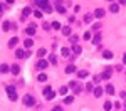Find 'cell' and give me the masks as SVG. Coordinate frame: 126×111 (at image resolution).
<instances>
[{"label": "cell", "mask_w": 126, "mask_h": 111, "mask_svg": "<svg viewBox=\"0 0 126 111\" xmlns=\"http://www.w3.org/2000/svg\"><path fill=\"white\" fill-rule=\"evenodd\" d=\"M54 96H56V92L50 89V86H45V89H44V98H45V99H54Z\"/></svg>", "instance_id": "1"}, {"label": "cell", "mask_w": 126, "mask_h": 111, "mask_svg": "<svg viewBox=\"0 0 126 111\" xmlns=\"http://www.w3.org/2000/svg\"><path fill=\"white\" fill-rule=\"evenodd\" d=\"M111 108H113V103H111V101H106V103H104V109H106V111H111Z\"/></svg>", "instance_id": "25"}, {"label": "cell", "mask_w": 126, "mask_h": 111, "mask_svg": "<svg viewBox=\"0 0 126 111\" xmlns=\"http://www.w3.org/2000/svg\"><path fill=\"white\" fill-rule=\"evenodd\" d=\"M72 101H74V98H72V96H67V98L64 99V103H66V104H71Z\"/></svg>", "instance_id": "31"}, {"label": "cell", "mask_w": 126, "mask_h": 111, "mask_svg": "<svg viewBox=\"0 0 126 111\" xmlns=\"http://www.w3.org/2000/svg\"><path fill=\"white\" fill-rule=\"evenodd\" d=\"M101 94H103V88H101V86H98V88H94V96H98V98H99Z\"/></svg>", "instance_id": "14"}, {"label": "cell", "mask_w": 126, "mask_h": 111, "mask_svg": "<svg viewBox=\"0 0 126 111\" xmlns=\"http://www.w3.org/2000/svg\"><path fill=\"white\" fill-rule=\"evenodd\" d=\"M15 2V0H7V4H14Z\"/></svg>", "instance_id": "43"}, {"label": "cell", "mask_w": 126, "mask_h": 111, "mask_svg": "<svg viewBox=\"0 0 126 111\" xmlns=\"http://www.w3.org/2000/svg\"><path fill=\"white\" fill-rule=\"evenodd\" d=\"M61 54H62V56H64V57H67V56H69V54H71V51H69V49H67V47H62V49H61Z\"/></svg>", "instance_id": "22"}, {"label": "cell", "mask_w": 126, "mask_h": 111, "mask_svg": "<svg viewBox=\"0 0 126 111\" xmlns=\"http://www.w3.org/2000/svg\"><path fill=\"white\" fill-rule=\"evenodd\" d=\"M37 56L44 57V56H45V49H44V47H42V49H39V51H37Z\"/></svg>", "instance_id": "32"}, {"label": "cell", "mask_w": 126, "mask_h": 111, "mask_svg": "<svg viewBox=\"0 0 126 111\" xmlns=\"http://www.w3.org/2000/svg\"><path fill=\"white\" fill-rule=\"evenodd\" d=\"M17 42H19V39H17V37H12V39L9 41V47H15Z\"/></svg>", "instance_id": "11"}, {"label": "cell", "mask_w": 126, "mask_h": 111, "mask_svg": "<svg viewBox=\"0 0 126 111\" xmlns=\"http://www.w3.org/2000/svg\"><path fill=\"white\" fill-rule=\"evenodd\" d=\"M111 74H113V69H111V67H106L104 72L101 74V79H109V78H111Z\"/></svg>", "instance_id": "4"}, {"label": "cell", "mask_w": 126, "mask_h": 111, "mask_svg": "<svg viewBox=\"0 0 126 111\" xmlns=\"http://www.w3.org/2000/svg\"><path fill=\"white\" fill-rule=\"evenodd\" d=\"M103 57H104V59H113V52L104 51V52H103Z\"/></svg>", "instance_id": "15"}, {"label": "cell", "mask_w": 126, "mask_h": 111, "mask_svg": "<svg viewBox=\"0 0 126 111\" xmlns=\"http://www.w3.org/2000/svg\"><path fill=\"white\" fill-rule=\"evenodd\" d=\"M99 41H101V37H99V35H96V37H94V44H99Z\"/></svg>", "instance_id": "39"}, {"label": "cell", "mask_w": 126, "mask_h": 111, "mask_svg": "<svg viewBox=\"0 0 126 111\" xmlns=\"http://www.w3.org/2000/svg\"><path fill=\"white\" fill-rule=\"evenodd\" d=\"M24 46H25V49H30V47L34 46V42H32V39H27V41H24Z\"/></svg>", "instance_id": "17"}, {"label": "cell", "mask_w": 126, "mask_h": 111, "mask_svg": "<svg viewBox=\"0 0 126 111\" xmlns=\"http://www.w3.org/2000/svg\"><path fill=\"white\" fill-rule=\"evenodd\" d=\"M109 2H114V0H109Z\"/></svg>", "instance_id": "46"}, {"label": "cell", "mask_w": 126, "mask_h": 111, "mask_svg": "<svg viewBox=\"0 0 126 111\" xmlns=\"http://www.w3.org/2000/svg\"><path fill=\"white\" fill-rule=\"evenodd\" d=\"M106 92H108V94H114V88H113V84H108V86H106Z\"/></svg>", "instance_id": "16"}, {"label": "cell", "mask_w": 126, "mask_h": 111, "mask_svg": "<svg viewBox=\"0 0 126 111\" xmlns=\"http://www.w3.org/2000/svg\"><path fill=\"white\" fill-rule=\"evenodd\" d=\"M34 15L37 17V18H40V17H42V12H40V10H35V12H34Z\"/></svg>", "instance_id": "37"}, {"label": "cell", "mask_w": 126, "mask_h": 111, "mask_svg": "<svg viewBox=\"0 0 126 111\" xmlns=\"http://www.w3.org/2000/svg\"><path fill=\"white\" fill-rule=\"evenodd\" d=\"M25 32H27L29 35H34V34H35V25H34V24H32V25H29V27L25 29Z\"/></svg>", "instance_id": "10"}, {"label": "cell", "mask_w": 126, "mask_h": 111, "mask_svg": "<svg viewBox=\"0 0 126 111\" xmlns=\"http://www.w3.org/2000/svg\"><path fill=\"white\" fill-rule=\"evenodd\" d=\"M52 27H54V29H57V30H59V29H62L59 22H52Z\"/></svg>", "instance_id": "33"}, {"label": "cell", "mask_w": 126, "mask_h": 111, "mask_svg": "<svg viewBox=\"0 0 126 111\" xmlns=\"http://www.w3.org/2000/svg\"><path fill=\"white\" fill-rule=\"evenodd\" d=\"M52 111H64V109H62V108H61V106H56V108H54V109H52Z\"/></svg>", "instance_id": "40"}, {"label": "cell", "mask_w": 126, "mask_h": 111, "mask_svg": "<svg viewBox=\"0 0 126 111\" xmlns=\"http://www.w3.org/2000/svg\"><path fill=\"white\" fill-rule=\"evenodd\" d=\"M2 29L4 30H10V22H4L2 24Z\"/></svg>", "instance_id": "30"}, {"label": "cell", "mask_w": 126, "mask_h": 111, "mask_svg": "<svg viewBox=\"0 0 126 111\" xmlns=\"http://www.w3.org/2000/svg\"><path fill=\"white\" fill-rule=\"evenodd\" d=\"M71 42L76 44V42H77V37H76V35H71Z\"/></svg>", "instance_id": "38"}, {"label": "cell", "mask_w": 126, "mask_h": 111, "mask_svg": "<svg viewBox=\"0 0 126 111\" xmlns=\"http://www.w3.org/2000/svg\"><path fill=\"white\" fill-rule=\"evenodd\" d=\"M42 27H44V29H45V30H49V27H50V25H49V24H47V22H44V25H42Z\"/></svg>", "instance_id": "41"}, {"label": "cell", "mask_w": 126, "mask_h": 111, "mask_svg": "<svg viewBox=\"0 0 126 111\" xmlns=\"http://www.w3.org/2000/svg\"><path fill=\"white\" fill-rule=\"evenodd\" d=\"M123 62H124V64H126V54H124V56H123Z\"/></svg>", "instance_id": "42"}, {"label": "cell", "mask_w": 126, "mask_h": 111, "mask_svg": "<svg viewBox=\"0 0 126 111\" xmlns=\"http://www.w3.org/2000/svg\"><path fill=\"white\" fill-rule=\"evenodd\" d=\"M109 10H111V12H114V14H116V12H118V10H119V5H118V4H113V2H111V5H109Z\"/></svg>", "instance_id": "12"}, {"label": "cell", "mask_w": 126, "mask_h": 111, "mask_svg": "<svg viewBox=\"0 0 126 111\" xmlns=\"http://www.w3.org/2000/svg\"><path fill=\"white\" fill-rule=\"evenodd\" d=\"M94 17H96V18H101V17H104V9H96V12H94Z\"/></svg>", "instance_id": "8"}, {"label": "cell", "mask_w": 126, "mask_h": 111, "mask_svg": "<svg viewBox=\"0 0 126 111\" xmlns=\"http://www.w3.org/2000/svg\"><path fill=\"white\" fill-rule=\"evenodd\" d=\"M86 89H87V91H94V88H93L91 83H87V84H86Z\"/></svg>", "instance_id": "36"}, {"label": "cell", "mask_w": 126, "mask_h": 111, "mask_svg": "<svg viewBox=\"0 0 126 111\" xmlns=\"http://www.w3.org/2000/svg\"><path fill=\"white\" fill-rule=\"evenodd\" d=\"M15 56H17V57H20V59H25V57H29V52H25V51H22V49H17L15 51Z\"/></svg>", "instance_id": "5"}, {"label": "cell", "mask_w": 126, "mask_h": 111, "mask_svg": "<svg viewBox=\"0 0 126 111\" xmlns=\"http://www.w3.org/2000/svg\"><path fill=\"white\" fill-rule=\"evenodd\" d=\"M59 92H61V94H66V92H67V88H66V86L59 88Z\"/></svg>", "instance_id": "34"}, {"label": "cell", "mask_w": 126, "mask_h": 111, "mask_svg": "<svg viewBox=\"0 0 126 111\" xmlns=\"http://www.w3.org/2000/svg\"><path fill=\"white\" fill-rule=\"evenodd\" d=\"M5 91L9 92V98H10L12 101H15V99H17V92H15V88H14V86H7V88H5Z\"/></svg>", "instance_id": "2"}, {"label": "cell", "mask_w": 126, "mask_h": 111, "mask_svg": "<svg viewBox=\"0 0 126 111\" xmlns=\"http://www.w3.org/2000/svg\"><path fill=\"white\" fill-rule=\"evenodd\" d=\"M2 10H4V5H2V4H0V12H2Z\"/></svg>", "instance_id": "44"}, {"label": "cell", "mask_w": 126, "mask_h": 111, "mask_svg": "<svg viewBox=\"0 0 126 111\" xmlns=\"http://www.w3.org/2000/svg\"><path fill=\"white\" fill-rule=\"evenodd\" d=\"M82 37H84L86 41H89V39H91V32H84V35H82Z\"/></svg>", "instance_id": "35"}, {"label": "cell", "mask_w": 126, "mask_h": 111, "mask_svg": "<svg viewBox=\"0 0 126 111\" xmlns=\"http://www.w3.org/2000/svg\"><path fill=\"white\" fill-rule=\"evenodd\" d=\"M24 104H25V106H34V104H35V99H34V96H30V94L24 96Z\"/></svg>", "instance_id": "3"}, {"label": "cell", "mask_w": 126, "mask_h": 111, "mask_svg": "<svg viewBox=\"0 0 126 111\" xmlns=\"http://www.w3.org/2000/svg\"><path fill=\"white\" fill-rule=\"evenodd\" d=\"M22 14H24V17H27V15H30V14H32V9H30V7H25V9L22 10Z\"/></svg>", "instance_id": "24"}, {"label": "cell", "mask_w": 126, "mask_h": 111, "mask_svg": "<svg viewBox=\"0 0 126 111\" xmlns=\"http://www.w3.org/2000/svg\"><path fill=\"white\" fill-rule=\"evenodd\" d=\"M74 71H76V66H72V64L66 67V74H71V72H74Z\"/></svg>", "instance_id": "18"}, {"label": "cell", "mask_w": 126, "mask_h": 111, "mask_svg": "<svg viewBox=\"0 0 126 111\" xmlns=\"http://www.w3.org/2000/svg\"><path fill=\"white\" fill-rule=\"evenodd\" d=\"M69 88H71V89H74L76 92H79V91H81L79 84H77V83H74V81H72V83H69Z\"/></svg>", "instance_id": "9"}, {"label": "cell", "mask_w": 126, "mask_h": 111, "mask_svg": "<svg viewBox=\"0 0 126 111\" xmlns=\"http://www.w3.org/2000/svg\"><path fill=\"white\" fill-rule=\"evenodd\" d=\"M37 79L40 81V83H44V81H47V74H44V72H40L39 76H37Z\"/></svg>", "instance_id": "19"}, {"label": "cell", "mask_w": 126, "mask_h": 111, "mask_svg": "<svg viewBox=\"0 0 126 111\" xmlns=\"http://www.w3.org/2000/svg\"><path fill=\"white\" fill-rule=\"evenodd\" d=\"M77 76L82 79V78H87V76H89V72H87V71H79V72H77Z\"/></svg>", "instance_id": "23"}, {"label": "cell", "mask_w": 126, "mask_h": 111, "mask_svg": "<svg viewBox=\"0 0 126 111\" xmlns=\"http://www.w3.org/2000/svg\"><path fill=\"white\" fill-rule=\"evenodd\" d=\"M119 2H121V4H126V0H119Z\"/></svg>", "instance_id": "45"}, {"label": "cell", "mask_w": 126, "mask_h": 111, "mask_svg": "<svg viewBox=\"0 0 126 111\" xmlns=\"http://www.w3.org/2000/svg\"><path fill=\"white\" fill-rule=\"evenodd\" d=\"M35 4H37V7H39V9L45 10V7L49 5V0H35Z\"/></svg>", "instance_id": "6"}, {"label": "cell", "mask_w": 126, "mask_h": 111, "mask_svg": "<svg viewBox=\"0 0 126 111\" xmlns=\"http://www.w3.org/2000/svg\"><path fill=\"white\" fill-rule=\"evenodd\" d=\"M72 52H74V54H81V52H82V49H81V46H77V44H74V46H72Z\"/></svg>", "instance_id": "13"}, {"label": "cell", "mask_w": 126, "mask_h": 111, "mask_svg": "<svg viewBox=\"0 0 126 111\" xmlns=\"http://www.w3.org/2000/svg\"><path fill=\"white\" fill-rule=\"evenodd\" d=\"M93 17H94V15H89V14H87V15H84V22H86V24H89V22L93 20Z\"/></svg>", "instance_id": "29"}, {"label": "cell", "mask_w": 126, "mask_h": 111, "mask_svg": "<svg viewBox=\"0 0 126 111\" xmlns=\"http://www.w3.org/2000/svg\"><path fill=\"white\" fill-rule=\"evenodd\" d=\"M49 62H50V64H57V57H56L54 54H50V56H49Z\"/></svg>", "instance_id": "21"}, {"label": "cell", "mask_w": 126, "mask_h": 111, "mask_svg": "<svg viewBox=\"0 0 126 111\" xmlns=\"http://www.w3.org/2000/svg\"><path fill=\"white\" fill-rule=\"evenodd\" d=\"M47 66H49V61H45V59H40L39 62H37V69H47Z\"/></svg>", "instance_id": "7"}, {"label": "cell", "mask_w": 126, "mask_h": 111, "mask_svg": "<svg viewBox=\"0 0 126 111\" xmlns=\"http://www.w3.org/2000/svg\"><path fill=\"white\" fill-rule=\"evenodd\" d=\"M10 71H12L14 74H19V71H20V67H19V66H17V64H15V66H12V67H10Z\"/></svg>", "instance_id": "28"}, {"label": "cell", "mask_w": 126, "mask_h": 111, "mask_svg": "<svg viewBox=\"0 0 126 111\" xmlns=\"http://www.w3.org/2000/svg\"><path fill=\"white\" fill-rule=\"evenodd\" d=\"M9 71H10V67H9L7 64H2V66H0V72L5 74V72H9Z\"/></svg>", "instance_id": "20"}, {"label": "cell", "mask_w": 126, "mask_h": 111, "mask_svg": "<svg viewBox=\"0 0 126 111\" xmlns=\"http://www.w3.org/2000/svg\"><path fill=\"white\" fill-rule=\"evenodd\" d=\"M56 10H57L59 14H64V12H66V9H64L62 5H59V2H57V5H56Z\"/></svg>", "instance_id": "26"}, {"label": "cell", "mask_w": 126, "mask_h": 111, "mask_svg": "<svg viewBox=\"0 0 126 111\" xmlns=\"http://www.w3.org/2000/svg\"><path fill=\"white\" fill-rule=\"evenodd\" d=\"M62 34H64V35H71V27H67V25L62 27Z\"/></svg>", "instance_id": "27"}]
</instances>
